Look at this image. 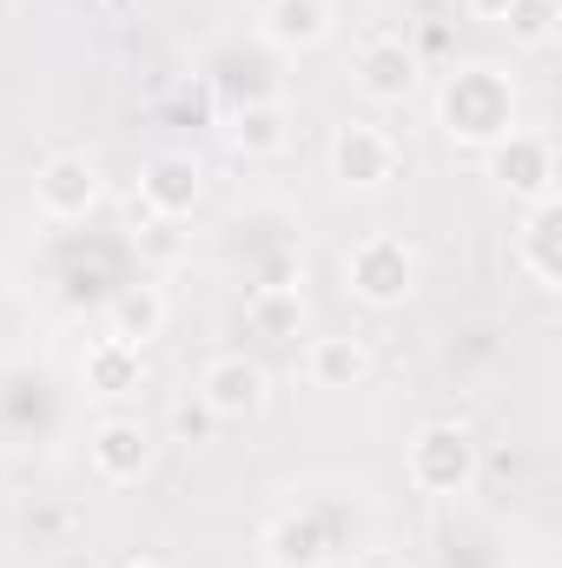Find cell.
<instances>
[{
	"label": "cell",
	"mask_w": 562,
	"mask_h": 568,
	"mask_svg": "<svg viewBox=\"0 0 562 568\" xmlns=\"http://www.w3.org/2000/svg\"><path fill=\"white\" fill-rule=\"evenodd\" d=\"M443 120H450L456 140H503V133H510V87H503L490 67H470V73L450 80Z\"/></svg>",
	"instance_id": "1"
},
{
	"label": "cell",
	"mask_w": 562,
	"mask_h": 568,
	"mask_svg": "<svg viewBox=\"0 0 562 568\" xmlns=\"http://www.w3.org/2000/svg\"><path fill=\"white\" fill-rule=\"evenodd\" d=\"M418 87V60H411V47L404 40H371L364 53H358V93L364 100H404Z\"/></svg>",
	"instance_id": "6"
},
{
	"label": "cell",
	"mask_w": 562,
	"mask_h": 568,
	"mask_svg": "<svg viewBox=\"0 0 562 568\" xmlns=\"http://www.w3.org/2000/svg\"><path fill=\"white\" fill-rule=\"evenodd\" d=\"M199 404H205V417H252L265 404V371L245 357H212L199 377Z\"/></svg>",
	"instance_id": "3"
},
{
	"label": "cell",
	"mask_w": 562,
	"mask_h": 568,
	"mask_svg": "<svg viewBox=\"0 0 562 568\" xmlns=\"http://www.w3.org/2000/svg\"><path fill=\"white\" fill-rule=\"evenodd\" d=\"M411 476H418L423 489H456L470 476V436L450 424L423 429L418 443H411Z\"/></svg>",
	"instance_id": "5"
},
{
	"label": "cell",
	"mask_w": 562,
	"mask_h": 568,
	"mask_svg": "<svg viewBox=\"0 0 562 568\" xmlns=\"http://www.w3.org/2000/svg\"><path fill=\"white\" fill-rule=\"evenodd\" d=\"M463 7H470L476 20H503V13H510V0H463Z\"/></svg>",
	"instance_id": "17"
},
{
	"label": "cell",
	"mask_w": 562,
	"mask_h": 568,
	"mask_svg": "<svg viewBox=\"0 0 562 568\" xmlns=\"http://www.w3.org/2000/svg\"><path fill=\"white\" fill-rule=\"evenodd\" d=\"M550 239H556V205L543 199V212L530 219V239H523V265L536 272V284H556V258H550Z\"/></svg>",
	"instance_id": "15"
},
{
	"label": "cell",
	"mask_w": 562,
	"mask_h": 568,
	"mask_svg": "<svg viewBox=\"0 0 562 568\" xmlns=\"http://www.w3.org/2000/svg\"><path fill=\"white\" fill-rule=\"evenodd\" d=\"M33 199H40L47 219H80V212L100 199L93 159H87V152H53V159L40 165V179H33Z\"/></svg>",
	"instance_id": "2"
},
{
	"label": "cell",
	"mask_w": 562,
	"mask_h": 568,
	"mask_svg": "<svg viewBox=\"0 0 562 568\" xmlns=\"http://www.w3.org/2000/svg\"><path fill=\"white\" fill-rule=\"evenodd\" d=\"M140 192H145V205H152V212L179 219V212H192V199H199V165H192L185 152H159V159L145 165Z\"/></svg>",
	"instance_id": "8"
},
{
	"label": "cell",
	"mask_w": 562,
	"mask_h": 568,
	"mask_svg": "<svg viewBox=\"0 0 562 568\" xmlns=\"http://www.w3.org/2000/svg\"><path fill=\"white\" fill-rule=\"evenodd\" d=\"M265 33L279 47H318L331 33V7L324 0H272L265 7Z\"/></svg>",
	"instance_id": "9"
},
{
	"label": "cell",
	"mask_w": 562,
	"mask_h": 568,
	"mask_svg": "<svg viewBox=\"0 0 562 568\" xmlns=\"http://www.w3.org/2000/svg\"><path fill=\"white\" fill-rule=\"evenodd\" d=\"M351 291L371 297V304H398L411 291V252L398 239H371L351 252Z\"/></svg>",
	"instance_id": "4"
},
{
	"label": "cell",
	"mask_w": 562,
	"mask_h": 568,
	"mask_svg": "<svg viewBox=\"0 0 562 568\" xmlns=\"http://www.w3.org/2000/svg\"><path fill=\"white\" fill-rule=\"evenodd\" d=\"M331 165H338L344 185H384L398 172V152H391V140L378 126H344L338 145H331Z\"/></svg>",
	"instance_id": "7"
},
{
	"label": "cell",
	"mask_w": 562,
	"mask_h": 568,
	"mask_svg": "<svg viewBox=\"0 0 562 568\" xmlns=\"http://www.w3.org/2000/svg\"><path fill=\"white\" fill-rule=\"evenodd\" d=\"M133 568H159V562H133Z\"/></svg>",
	"instance_id": "18"
},
{
	"label": "cell",
	"mask_w": 562,
	"mask_h": 568,
	"mask_svg": "<svg viewBox=\"0 0 562 568\" xmlns=\"http://www.w3.org/2000/svg\"><path fill=\"white\" fill-rule=\"evenodd\" d=\"M272 126H279V113H245L239 120V145H265V152L284 145V133H272Z\"/></svg>",
	"instance_id": "16"
},
{
	"label": "cell",
	"mask_w": 562,
	"mask_h": 568,
	"mask_svg": "<svg viewBox=\"0 0 562 568\" xmlns=\"http://www.w3.org/2000/svg\"><path fill=\"white\" fill-rule=\"evenodd\" d=\"M87 371L100 377V390H107V397H120V390H133V384H140V351H133V344H120V337H107V344L87 357Z\"/></svg>",
	"instance_id": "12"
},
{
	"label": "cell",
	"mask_w": 562,
	"mask_h": 568,
	"mask_svg": "<svg viewBox=\"0 0 562 568\" xmlns=\"http://www.w3.org/2000/svg\"><path fill=\"white\" fill-rule=\"evenodd\" d=\"M311 377H318L324 390L358 384V377H364V344H358V337H324V344H311Z\"/></svg>",
	"instance_id": "11"
},
{
	"label": "cell",
	"mask_w": 562,
	"mask_h": 568,
	"mask_svg": "<svg viewBox=\"0 0 562 568\" xmlns=\"http://www.w3.org/2000/svg\"><path fill=\"white\" fill-rule=\"evenodd\" d=\"M93 463H100V476H113V483L140 476L145 469V429L140 424H100L93 429Z\"/></svg>",
	"instance_id": "10"
},
{
	"label": "cell",
	"mask_w": 562,
	"mask_h": 568,
	"mask_svg": "<svg viewBox=\"0 0 562 568\" xmlns=\"http://www.w3.org/2000/svg\"><path fill=\"white\" fill-rule=\"evenodd\" d=\"M159 317H165V304H159V297H152V291H127V297H120V331H113V337H120V344H133V351H140L145 337H152V331H159Z\"/></svg>",
	"instance_id": "13"
},
{
	"label": "cell",
	"mask_w": 562,
	"mask_h": 568,
	"mask_svg": "<svg viewBox=\"0 0 562 568\" xmlns=\"http://www.w3.org/2000/svg\"><path fill=\"white\" fill-rule=\"evenodd\" d=\"M510 33L523 40V47H550V33H556V0H510Z\"/></svg>",
	"instance_id": "14"
}]
</instances>
